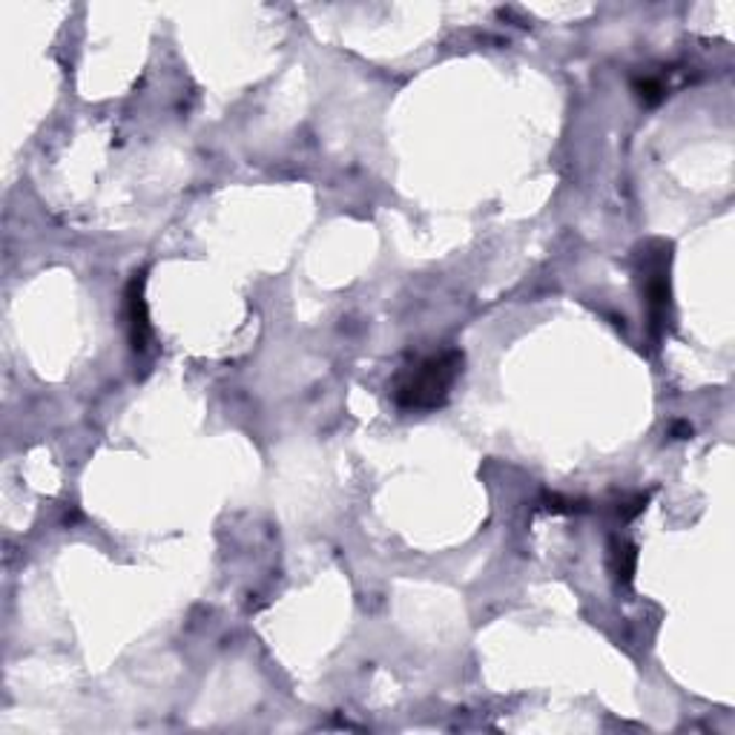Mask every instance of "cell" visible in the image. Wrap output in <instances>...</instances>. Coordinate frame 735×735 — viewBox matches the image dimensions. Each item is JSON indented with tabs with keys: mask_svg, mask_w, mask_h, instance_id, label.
I'll return each instance as SVG.
<instances>
[{
	"mask_svg": "<svg viewBox=\"0 0 735 735\" xmlns=\"http://www.w3.org/2000/svg\"><path fill=\"white\" fill-rule=\"evenodd\" d=\"M466 356L457 348L428 354L417 363L405 365L391 382V396L403 412H434L449 403L451 388L463 373Z\"/></svg>",
	"mask_w": 735,
	"mask_h": 735,
	"instance_id": "obj_1",
	"label": "cell"
},
{
	"mask_svg": "<svg viewBox=\"0 0 735 735\" xmlns=\"http://www.w3.org/2000/svg\"><path fill=\"white\" fill-rule=\"evenodd\" d=\"M644 299L652 333L664 331L670 319V245L652 242L644 254Z\"/></svg>",
	"mask_w": 735,
	"mask_h": 735,
	"instance_id": "obj_2",
	"label": "cell"
},
{
	"mask_svg": "<svg viewBox=\"0 0 735 735\" xmlns=\"http://www.w3.org/2000/svg\"><path fill=\"white\" fill-rule=\"evenodd\" d=\"M127 331H130V345L133 351L144 354L147 345H150V310H147V299H144V270L135 273L127 285Z\"/></svg>",
	"mask_w": 735,
	"mask_h": 735,
	"instance_id": "obj_3",
	"label": "cell"
},
{
	"mask_svg": "<svg viewBox=\"0 0 735 735\" xmlns=\"http://www.w3.org/2000/svg\"><path fill=\"white\" fill-rule=\"evenodd\" d=\"M635 563H638V546L629 543V540H615V546H612V569H615L617 580L624 586L633 584Z\"/></svg>",
	"mask_w": 735,
	"mask_h": 735,
	"instance_id": "obj_4",
	"label": "cell"
},
{
	"mask_svg": "<svg viewBox=\"0 0 735 735\" xmlns=\"http://www.w3.org/2000/svg\"><path fill=\"white\" fill-rule=\"evenodd\" d=\"M635 89H638V96L644 98V101L647 103H658L661 101V98H664V84H661V81L658 78H640V81H635Z\"/></svg>",
	"mask_w": 735,
	"mask_h": 735,
	"instance_id": "obj_5",
	"label": "cell"
}]
</instances>
